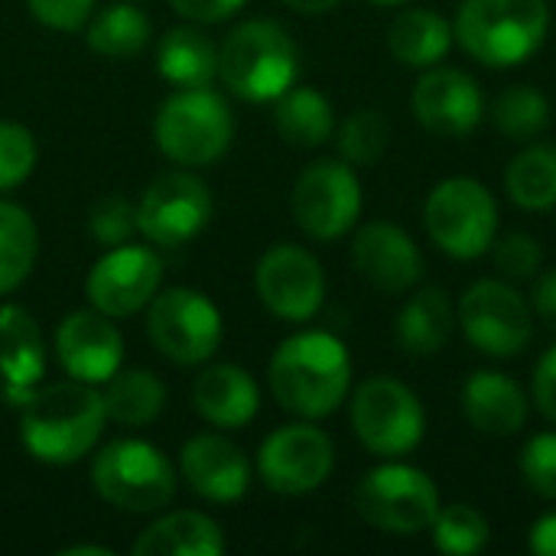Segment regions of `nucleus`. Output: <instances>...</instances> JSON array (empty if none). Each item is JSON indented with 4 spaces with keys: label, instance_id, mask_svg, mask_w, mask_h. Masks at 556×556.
I'll use <instances>...</instances> for the list:
<instances>
[{
    "label": "nucleus",
    "instance_id": "nucleus-1",
    "mask_svg": "<svg viewBox=\"0 0 556 556\" xmlns=\"http://www.w3.org/2000/svg\"><path fill=\"white\" fill-rule=\"evenodd\" d=\"M104 420V397L94 384L75 378L39 384L20 404V440L33 459L46 466H72L98 446Z\"/></svg>",
    "mask_w": 556,
    "mask_h": 556
},
{
    "label": "nucleus",
    "instance_id": "nucleus-2",
    "mask_svg": "<svg viewBox=\"0 0 556 556\" xmlns=\"http://www.w3.org/2000/svg\"><path fill=\"white\" fill-rule=\"evenodd\" d=\"M270 391L277 404L303 420L339 410L352 388V358L342 339L323 329L283 339L270 358Z\"/></svg>",
    "mask_w": 556,
    "mask_h": 556
},
{
    "label": "nucleus",
    "instance_id": "nucleus-3",
    "mask_svg": "<svg viewBox=\"0 0 556 556\" xmlns=\"http://www.w3.org/2000/svg\"><path fill=\"white\" fill-rule=\"evenodd\" d=\"M296 75L300 49L274 20H244L218 46V78L241 101H277L296 85Z\"/></svg>",
    "mask_w": 556,
    "mask_h": 556
},
{
    "label": "nucleus",
    "instance_id": "nucleus-4",
    "mask_svg": "<svg viewBox=\"0 0 556 556\" xmlns=\"http://www.w3.org/2000/svg\"><path fill=\"white\" fill-rule=\"evenodd\" d=\"M547 0H463L453 36L476 62L511 68L528 62L547 39Z\"/></svg>",
    "mask_w": 556,
    "mask_h": 556
},
{
    "label": "nucleus",
    "instance_id": "nucleus-5",
    "mask_svg": "<svg viewBox=\"0 0 556 556\" xmlns=\"http://www.w3.org/2000/svg\"><path fill=\"white\" fill-rule=\"evenodd\" d=\"M156 147L176 166H208L228 153L235 140V117L228 101L205 88H179L169 94L153 121Z\"/></svg>",
    "mask_w": 556,
    "mask_h": 556
},
{
    "label": "nucleus",
    "instance_id": "nucleus-6",
    "mask_svg": "<svg viewBox=\"0 0 556 556\" xmlns=\"http://www.w3.org/2000/svg\"><path fill=\"white\" fill-rule=\"evenodd\" d=\"M176 469L147 440H114L91 463L94 492L117 511L150 515L173 502Z\"/></svg>",
    "mask_w": 556,
    "mask_h": 556
},
{
    "label": "nucleus",
    "instance_id": "nucleus-7",
    "mask_svg": "<svg viewBox=\"0 0 556 556\" xmlns=\"http://www.w3.org/2000/svg\"><path fill=\"white\" fill-rule=\"evenodd\" d=\"M424 225L433 244L456 257H482L498 235V205L495 195L469 176H453L433 186L424 205Z\"/></svg>",
    "mask_w": 556,
    "mask_h": 556
},
{
    "label": "nucleus",
    "instance_id": "nucleus-8",
    "mask_svg": "<svg viewBox=\"0 0 556 556\" xmlns=\"http://www.w3.org/2000/svg\"><path fill=\"white\" fill-rule=\"evenodd\" d=\"M358 443L378 459H401L424 443L427 414L420 397L397 378H368L352 397Z\"/></svg>",
    "mask_w": 556,
    "mask_h": 556
},
{
    "label": "nucleus",
    "instance_id": "nucleus-9",
    "mask_svg": "<svg viewBox=\"0 0 556 556\" xmlns=\"http://www.w3.org/2000/svg\"><path fill=\"white\" fill-rule=\"evenodd\" d=\"M355 511L384 534H420L430 531L440 511V489L433 479L404 463H384L355 489Z\"/></svg>",
    "mask_w": 556,
    "mask_h": 556
},
{
    "label": "nucleus",
    "instance_id": "nucleus-10",
    "mask_svg": "<svg viewBox=\"0 0 556 556\" xmlns=\"http://www.w3.org/2000/svg\"><path fill=\"white\" fill-rule=\"evenodd\" d=\"M147 336L156 352L176 365H205L225 336L218 306L192 290L173 287L147 303Z\"/></svg>",
    "mask_w": 556,
    "mask_h": 556
},
{
    "label": "nucleus",
    "instance_id": "nucleus-11",
    "mask_svg": "<svg viewBox=\"0 0 556 556\" xmlns=\"http://www.w3.org/2000/svg\"><path fill=\"white\" fill-rule=\"evenodd\" d=\"M293 218L313 241H336L349 235L362 215V182L345 160L309 163L290 195Z\"/></svg>",
    "mask_w": 556,
    "mask_h": 556
},
{
    "label": "nucleus",
    "instance_id": "nucleus-12",
    "mask_svg": "<svg viewBox=\"0 0 556 556\" xmlns=\"http://www.w3.org/2000/svg\"><path fill=\"white\" fill-rule=\"evenodd\" d=\"M212 218V192L189 169L160 173L137 202V231L147 244L182 248Z\"/></svg>",
    "mask_w": 556,
    "mask_h": 556
},
{
    "label": "nucleus",
    "instance_id": "nucleus-13",
    "mask_svg": "<svg viewBox=\"0 0 556 556\" xmlns=\"http://www.w3.org/2000/svg\"><path fill=\"white\" fill-rule=\"evenodd\" d=\"M459 326L466 339L492 358L521 355L534 336L528 300L505 280L472 283L459 300Z\"/></svg>",
    "mask_w": 556,
    "mask_h": 556
},
{
    "label": "nucleus",
    "instance_id": "nucleus-14",
    "mask_svg": "<svg viewBox=\"0 0 556 556\" xmlns=\"http://www.w3.org/2000/svg\"><path fill=\"white\" fill-rule=\"evenodd\" d=\"M332 466L336 446L329 433L313 424H290L274 430L257 453V472L277 495L316 492L332 476Z\"/></svg>",
    "mask_w": 556,
    "mask_h": 556
},
{
    "label": "nucleus",
    "instance_id": "nucleus-15",
    "mask_svg": "<svg viewBox=\"0 0 556 556\" xmlns=\"http://www.w3.org/2000/svg\"><path fill=\"white\" fill-rule=\"evenodd\" d=\"M163 280V264L153 248L147 244H117L108 248L94 267L88 270L85 293L91 309L111 316V319H127L156 296Z\"/></svg>",
    "mask_w": 556,
    "mask_h": 556
},
{
    "label": "nucleus",
    "instance_id": "nucleus-16",
    "mask_svg": "<svg viewBox=\"0 0 556 556\" xmlns=\"http://www.w3.org/2000/svg\"><path fill=\"white\" fill-rule=\"evenodd\" d=\"M254 290L277 319L306 323L323 309L326 274L306 248L274 244L254 267Z\"/></svg>",
    "mask_w": 556,
    "mask_h": 556
},
{
    "label": "nucleus",
    "instance_id": "nucleus-17",
    "mask_svg": "<svg viewBox=\"0 0 556 556\" xmlns=\"http://www.w3.org/2000/svg\"><path fill=\"white\" fill-rule=\"evenodd\" d=\"M55 358L68 378L98 388L124 368V339L111 316L75 309L55 329Z\"/></svg>",
    "mask_w": 556,
    "mask_h": 556
},
{
    "label": "nucleus",
    "instance_id": "nucleus-18",
    "mask_svg": "<svg viewBox=\"0 0 556 556\" xmlns=\"http://www.w3.org/2000/svg\"><path fill=\"white\" fill-rule=\"evenodd\" d=\"M485 98L463 68H427L414 85V117L437 137H466L479 127Z\"/></svg>",
    "mask_w": 556,
    "mask_h": 556
},
{
    "label": "nucleus",
    "instance_id": "nucleus-19",
    "mask_svg": "<svg viewBox=\"0 0 556 556\" xmlns=\"http://www.w3.org/2000/svg\"><path fill=\"white\" fill-rule=\"evenodd\" d=\"M355 270L381 293H407L424 277V254L414 238L391 222H368L352 241Z\"/></svg>",
    "mask_w": 556,
    "mask_h": 556
},
{
    "label": "nucleus",
    "instance_id": "nucleus-20",
    "mask_svg": "<svg viewBox=\"0 0 556 556\" xmlns=\"http://www.w3.org/2000/svg\"><path fill=\"white\" fill-rule=\"evenodd\" d=\"M179 469L186 485L215 505H235L251 489V463L231 440L218 433H199L186 440L179 453Z\"/></svg>",
    "mask_w": 556,
    "mask_h": 556
},
{
    "label": "nucleus",
    "instance_id": "nucleus-21",
    "mask_svg": "<svg viewBox=\"0 0 556 556\" xmlns=\"http://www.w3.org/2000/svg\"><path fill=\"white\" fill-rule=\"evenodd\" d=\"M49 352L39 323L16 303L0 306V378L13 404H23L46 375Z\"/></svg>",
    "mask_w": 556,
    "mask_h": 556
},
{
    "label": "nucleus",
    "instance_id": "nucleus-22",
    "mask_svg": "<svg viewBox=\"0 0 556 556\" xmlns=\"http://www.w3.org/2000/svg\"><path fill=\"white\" fill-rule=\"evenodd\" d=\"M192 404L205 424L218 430H241L257 417L261 391L241 365H208L192 381Z\"/></svg>",
    "mask_w": 556,
    "mask_h": 556
},
{
    "label": "nucleus",
    "instance_id": "nucleus-23",
    "mask_svg": "<svg viewBox=\"0 0 556 556\" xmlns=\"http://www.w3.org/2000/svg\"><path fill=\"white\" fill-rule=\"evenodd\" d=\"M463 410L479 433L505 440L525 430L531 401L515 378L502 371H476L463 388Z\"/></svg>",
    "mask_w": 556,
    "mask_h": 556
},
{
    "label": "nucleus",
    "instance_id": "nucleus-24",
    "mask_svg": "<svg viewBox=\"0 0 556 556\" xmlns=\"http://www.w3.org/2000/svg\"><path fill=\"white\" fill-rule=\"evenodd\" d=\"M137 556H222L225 534L202 511H173L156 518L137 541Z\"/></svg>",
    "mask_w": 556,
    "mask_h": 556
},
{
    "label": "nucleus",
    "instance_id": "nucleus-25",
    "mask_svg": "<svg viewBox=\"0 0 556 556\" xmlns=\"http://www.w3.org/2000/svg\"><path fill=\"white\" fill-rule=\"evenodd\" d=\"M453 42H456L453 23L427 7L401 10L388 29L391 55L407 68H433L450 55Z\"/></svg>",
    "mask_w": 556,
    "mask_h": 556
},
{
    "label": "nucleus",
    "instance_id": "nucleus-26",
    "mask_svg": "<svg viewBox=\"0 0 556 556\" xmlns=\"http://www.w3.org/2000/svg\"><path fill=\"white\" fill-rule=\"evenodd\" d=\"M453 326H456V313H453L446 290L443 287H424L397 313L394 336L407 355L427 358V355H437L440 349H446Z\"/></svg>",
    "mask_w": 556,
    "mask_h": 556
},
{
    "label": "nucleus",
    "instance_id": "nucleus-27",
    "mask_svg": "<svg viewBox=\"0 0 556 556\" xmlns=\"http://www.w3.org/2000/svg\"><path fill=\"white\" fill-rule=\"evenodd\" d=\"M156 68L176 88H205L218 78V46L199 26H173L156 46Z\"/></svg>",
    "mask_w": 556,
    "mask_h": 556
},
{
    "label": "nucleus",
    "instance_id": "nucleus-28",
    "mask_svg": "<svg viewBox=\"0 0 556 556\" xmlns=\"http://www.w3.org/2000/svg\"><path fill=\"white\" fill-rule=\"evenodd\" d=\"M274 127L290 147L313 150L336 134V111L323 91L293 85L274 101Z\"/></svg>",
    "mask_w": 556,
    "mask_h": 556
},
{
    "label": "nucleus",
    "instance_id": "nucleus-29",
    "mask_svg": "<svg viewBox=\"0 0 556 556\" xmlns=\"http://www.w3.org/2000/svg\"><path fill=\"white\" fill-rule=\"evenodd\" d=\"M104 414L117 427H150L166 407L163 381L147 368H121L104 381Z\"/></svg>",
    "mask_w": 556,
    "mask_h": 556
},
{
    "label": "nucleus",
    "instance_id": "nucleus-30",
    "mask_svg": "<svg viewBox=\"0 0 556 556\" xmlns=\"http://www.w3.org/2000/svg\"><path fill=\"white\" fill-rule=\"evenodd\" d=\"M508 199L528 212H547L556 205V150L547 143L525 147L505 169Z\"/></svg>",
    "mask_w": 556,
    "mask_h": 556
},
{
    "label": "nucleus",
    "instance_id": "nucleus-31",
    "mask_svg": "<svg viewBox=\"0 0 556 556\" xmlns=\"http://www.w3.org/2000/svg\"><path fill=\"white\" fill-rule=\"evenodd\" d=\"M39 254V231L33 215L0 199V296L13 293L33 270Z\"/></svg>",
    "mask_w": 556,
    "mask_h": 556
},
{
    "label": "nucleus",
    "instance_id": "nucleus-32",
    "mask_svg": "<svg viewBox=\"0 0 556 556\" xmlns=\"http://www.w3.org/2000/svg\"><path fill=\"white\" fill-rule=\"evenodd\" d=\"M85 42L91 52L104 59H130L143 52L150 42V20L143 10L130 3H111L94 13V20L85 29Z\"/></svg>",
    "mask_w": 556,
    "mask_h": 556
},
{
    "label": "nucleus",
    "instance_id": "nucleus-33",
    "mask_svg": "<svg viewBox=\"0 0 556 556\" xmlns=\"http://www.w3.org/2000/svg\"><path fill=\"white\" fill-rule=\"evenodd\" d=\"M492 121L502 137L531 143L534 137H541L547 130L551 104L534 85H511L498 94V101L492 108Z\"/></svg>",
    "mask_w": 556,
    "mask_h": 556
},
{
    "label": "nucleus",
    "instance_id": "nucleus-34",
    "mask_svg": "<svg viewBox=\"0 0 556 556\" xmlns=\"http://www.w3.org/2000/svg\"><path fill=\"white\" fill-rule=\"evenodd\" d=\"M339 153L352 166H371L384 156L391 143V124L378 108L352 111L339 127Z\"/></svg>",
    "mask_w": 556,
    "mask_h": 556
},
{
    "label": "nucleus",
    "instance_id": "nucleus-35",
    "mask_svg": "<svg viewBox=\"0 0 556 556\" xmlns=\"http://www.w3.org/2000/svg\"><path fill=\"white\" fill-rule=\"evenodd\" d=\"M440 554L472 556L489 547V521L472 505H446L430 525Z\"/></svg>",
    "mask_w": 556,
    "mask_h": 556
},
{
    "label": "nucleus",
    "instance_id": "nucleus-36",
    "mask_svg": "<svg viewBox=\"0 0 556 556\" xmlns=\"http://www.w3.org/2000/svg\"><path fill=\"white\" fill-rule=\"evenodd\" d=\"M88 231L104 248L127 244L137 235V202H130L117 192L101 195L88 212Z\"/></svg>",
    "mask_w": 556,
    "mask_h": 556
},
{
    "label": "nucleus",
    "instance_id": "nucleus-37",
    "mask_svg": "<svg viewBox=\"0 0 556 556\" xmlns=\"http://www.w3.org/2000/svg\"><path fill=\"white\" fill-rule=\"evenodd\" d=\"M36 137L16 121H0V192L23 186L36 169Z\"/></svg>",
    "mask_w": 556,
    "mask_h": 556
},
{
    "label": "nucleus",
    "instance_id": "nucleus-38",
    "mask_svg": "<svg viewBox=\"0 0 556 556\" xmlns=\"http://www.w3.org/2000/svg\"><path fill=\"white\" fill-rule=\"evenodd\" d=\"M521 476L531 492L556 502V433H538L525 443Z\"/></svg>",
    "mask_w": 556,
    "mask_h": 556
},
{
    "label": "nucleus",
    "instance_id": "nucleus-39",
    "mask_svg": "<svg viewBox=\"0 0 556 556\" xmlns=\"http://www.w3.org/2000/svg\"><path fill=\"white\" fill-rule=\"evenodd\" d=\"M541 264H544V251L534 235L518 231L495 241V267L508 280H534L541 274Z\"/></svg>",
    "mask_w": 556,
    "mask_h": 556
},
{
    "label": "nucleus",
    "instance_id": "nucleus-40",
    "mask_svg": "<svg viewBox=\"0 0 556 556\" xmlns=\"http://www.w3.org/2000/svg\"><path fill=\"white\" fill-rule=\"evenodd\" d=\"M26 3L42 26L62 29V33L81 29L94 10V0H26Z\"/></svg>",
    "mask_w": 556,
    "mask_h": 556
},
{
    "label": "nucleus",
    "instance_id": "nucleus-41",
    "mask_svg": "<svg viewBox=\"0 0 556 556\" xmlns=\"http://www.w3.org/2000/svg\"><path fill=\"white\" fill-rule=\"evenodd\" d=\"M173 10L192 23H225L231 20L248 0H169Z\"/></svg>",
    "mask_w": 556,
    "mask_h": 556
},
{
    "label": "nucleus",
    "instance_id": "nucleus-42",
    "mask_svg": "<svg viewBox=\"0 0 556 556\" xmlns=\"http://www.w3.org/2000/svg\"><path fill=\"white\" fill-rule=\"evenodd\" d=\"M534 404L538 410L556 424V345L551 352H544V358L538 362L534 371Z\"/></svg>",
    "mask_w": 556,
    "mask_h": 556
},
{
    "label": "nucleus",
    "instance_id": "nucleus-43",
    "mask_svg": "<svg viewBox=\"0 0 556 556\" xmlns=\"http://www.w3.org/2000/svg\"><path fill=\"white\" fill-rule=\"evenodd\" d=\"M534 313L538 319L554 329L556 332V270H547L541 280H538V290H534Z\"/></svg>",
    "mask_w": 556,
    "mask_h": 556
},
{
    "label": "nucleus",
    "instance_id": "nucleus-44",
    "mask_svg": "<svg viewBox=\"0 0 556 556\" xmlns=\"http://www.w3.org/2000/svg\"><path fill=\"white\" fill-rule=\"evenodd\" d=\"M528 547L538 556H556V511L534 521V528L528 534Z\"/></svg>",
    "mask_w": 556,
    "mask_h": 556
},
{
    "label": "nucleus",
    "instance_id": "nucleus-45",
    "mask_svg": "<svg viewBox=\"0 0 556 556\" xmlns=\"http://www.w3.org/2000/svg\"><path fill=\"white\" fill-rule=\"evenodd\" d=\"M290 10H296V13H303V16H316V13H329V10H336L342 0H283Z\"/></svg>",
    "mask_w": 556,
    "mask_h": 556
},
{
    "label": "nucleus",
    "instance_id": "nucleus-46",
    "mask_svg": "<svg viewBox=\"0 0 556 556\" xmlns=\"http://www.w3.org/2000/svg\"><path fill=\"white\" fill-rule=\"evenodd\" d=\"M78 554H94V556H111L108 547H88V544H78V547H65L62 556H78Z\"/></svg>",
    "mask_w": 556,
    "mask_h": 556
},
{
    "label": "nucleus",
    "instance_id": "nucleus-47",
    "mask_svg": "<svg viewBox=\"0 0 556 556\" xmlns=\"http://www.w3.org/2000/svg\"><path fill=\"white\" fill-rule=\"evenodd\" d=\"M371 3H378V7H401V3H407V0H371Z\"/></svg>",
    "mask_w": 556,
    "mask_h": 556
}]
</instances>
